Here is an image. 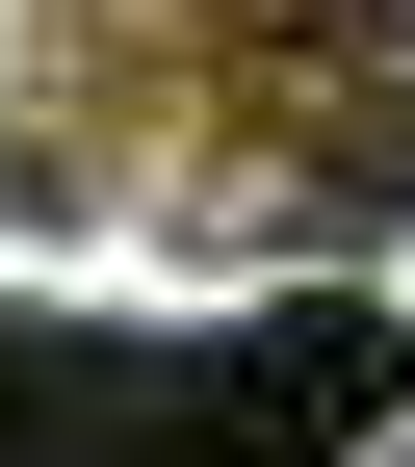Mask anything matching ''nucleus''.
<instances>
[{
    "label": "nucleus",
    "mask_w": 415,
    "mask_h": 467,
    "mask_svg": "<svg viewBox=\"0 0 415 467\" xmlns=\"http://www.w3.org/2000/svg\"><path fill=\"white\" fill-rule=\"evenodd\" d=\"M0 312H415V0H0Z\"/></svg>",
    "instance_id": "1"
},
{
    "label": "nucleus",
    "mask_w": 415,
    "mask_h": 467,
    "mask_svg": "<svg viewBox=\"0 0 415 467\" xmlns=\"http://www.w3.org/2000/svg\"><path fill=\"white\" fill-rule=\"evenodd\" d=\"M364 467H415V416H389V441H364Z\"/></svg>",
    "instance_id": "2"
}]
</instances>
